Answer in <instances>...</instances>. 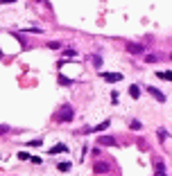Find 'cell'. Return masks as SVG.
Returning a JSON list of instances; mask_svg holds the SVG:
<instances>
[{
  "instance_id": "6da1fadb",
  "label": "cell",
  "mask_w": 172,
  "mask_h": 176,
  "mask_svg": "<svg viewBox=\"0 0 172 176\" xmlns=\"http://www.w3.org/2000/svg\"><path fill=\"white\" fill-rule=\"evenodd\" d=\"M73 117H75V111H73V106H70V104H64L59 111H57L54 120L64 124V122H73Z\"/></svg>"
},
{
  "instance_id": "7a4b0ae2",
  "label": "cell",
  "mask_w": 172,
  "mask_h": 176,
  "mask_svg": "<svg viewBox=\"0 0 172 176\" xmlns=\"http://www.w3.org/2000/svg\"><path fill=\"white\" fill-rule=\"evenodd\" d=\"M145 93H150L156 102H165V95H163L159 88H154V86H145Z\"/></svg>"
},
{
  "instance_id": "3957f363",
  "label": "cell",
  "mask_w": 172,
  "mask_h": 176,
  "mask_svg": "<svg viewBox=\"0 0 172 176\" xmlns=\"http://www.w3.org/2000/svg\"><path fill=\"white\" fill-rule=\"evenodd\" d=\"M102 79L109 81V84H118L120 79H122V75H120V72H102Z\"/></svg>"
},
{
  "instance_id": "277c9868",
  "label": "cell",
  "mask_w": 172,
  "mask_h": 176,
  "mask_svg": "<svg viewBox=\"0 0 172 176\" xmlns=\"http://www.w3.org/2000/svg\"><path fill=\"white\" fill-rule=\"evenodd\" d=\"M127 52L129 54H143L145 52V45L143 43H127Z\"/></svg>"
},
{
  "instance_id": "5b68a950",
  "label": "cell",
  "mask_w": 172,
  "mask_h": 176,
  "mask_svg": "<svg viewBox=\"0 0 172 176\" xmlns=\"http://www.w3.org/2000/svg\"><path fill=\"white\" fill-rule=\"evenodd\" d=\"M93 169H95V174H107L111 167H109V163H102V160H100V163H95Z\"/></svg>"
},
{
  "instance_id": "8992f818",
  "label": "cell",
  "mask_w": 172,
  "mask_h": 176,
  "mask_svg": "<svg viewBox=\"0 0 172 176\" xmlns=\"http://www.w3.org/2000/svg\"><path fill=\"white\" fill-rule=\"evenodd\" d=\"M64 151H68V147L64 142H59V145H52V149H50V154H64Z\"/></svg>"
},
{
  "instance_id": "52a82bcc",
  "label": "cell",
  "mask_w": 172,
  "mask_h": 176,
  "mask_svg": "<svg viewBox=\"0 0 172 176\" xmlns=\"http://www.w3.org/2000/svg\"><path fill=\"white\" fill-rule=\"evenodd\" d=\"M154 174H159V176H165V165L161 160H156L154 163Z\"/></svg>"
},
{
  "instance_id": "ba28073f",
  "label": "cell",
  "mask_w": 172,
  "mask_h": 176,
  "mask_svg": "<svg viewBox=\"0 0 172 176\" xmlns=\"http://www.w3.org/2000/svg\"><path fill=\"white\" fill-rule=\"evenodd\" d=\"M129 95H131L134 99H138V97H140V86H136V84H131V86H129Z\"/></svg>"
},
{
  "instance_id": "9c48e42d",
  "label": "cell",
  "mask_w": 172,
  "mask_h": 176,
  "mask_svg": "<svg viewBox=\"0 0 172 176\" xmlns=\"http://www.w3.org/2000/svg\"><path fill=\"white\" fill-rule=\"evenodd\" d=\"M97 142H100V145H109V147H111V145H116V140H113L111 135H100V140H97Z\"/></svg>"
},
{
  "instance_id": "30bf717a",
  "label": "cell",
  "mask_w": 172,
  "mask_h": 176,
  "mask_svg": "<svg viewBox=\"0 0 172 176\" xmlns=\"http://www.w3.org/2000/svg\"><path fill=\"white\" fill-rule=\"evenodd\" d=\"M104 129H109V120H107V122H100V124H97V127H93V129H91V133H97V131H104Z\"/></svg>"
},
{
  "instance_id": "8fae6325",
  "label": "cell",
  "mask_w": 172,
  "mask_h": 176,
  "mask_svg": "<svg viewBox=\"0 0 172 176\" xmlns=\"http://www.w3.org/2000/svg\"><path fill=\"white\" fill-rule=\"evenodd\" d=\"M156 77H159V79H165V81H172V72H170V70H165V72H159Z\"/></svg>"
},
{
  "instance_id": "7c38bea8",
  "label": "cell",
  "mask_w": 172,
  "mask_h": 176,
  "mask_svg": "<svg viewBox=\"0 0 172 176\" xmlns=\"http://www.w3.org/2000/svg\"><path fill=\"white\" fill-rule=\"evenodd\" d=\"M159 61V54H147L145 56V63H156Z\"/></svg>"
},
{
  "instance_id": "4fadbf2b",
  "label": "cell",
  "mask_w": 172,
  "mask_h": 176,
  "mask_svg": "<svg viewBox=\"0 0 172 176\" xmlns=\"http://www.w3.org/2000/svg\"><path fill=\"white\" fill-rule=\"evenodd\" d=\"M57 169H59V172H68V169H70V163H59Z\"/></svg>"
},
{
  "instance_id": "5bb4252c",
  "label": "cell",
  "mask_w": 172,
  "mask_h": 176,
  "mask_svg": "<svg viewBox=\"0 0 172 176\" xmlns=\"http://www.w3.org/2000/svg\"><path fill=\"white\" fill-rule=\"evenodd\" d=\"M131 129H134V131H140V129H143V124H140L138 120H131Z\"/></svg>"
},
{
  "instance_id": "9a60e30c",
  "label": "cell",
  "mask_w": 172,
  "mask_h": 176,
  "mask_svg": "<svg viewBox=\"0 0 172 176\" xmlns=\"http://www.w3.org/2000/svg\"><path fill=\"white\" fill-rule=\"evenodd\" d=\"M159 140H168V131H165V129H159Z\"/></svg>"
},
{
  "instance_id": "2e32d148",
  "label": "cell",
  "mask_w": 172,
  "mask_h": 176,
  "mask_svg": "<svg viewBox=\"0 0 172 176\" xmlns=\"http://www.w3.org/2000/svg\"><path fill=\"white\" fill-rule=\"evenodd\" d=\"M91 61H93V66H95V68H100V66H102V59H100V56H91Z\"/></svg>"
},
{
  "instance_id": "e0dca14e",
  "label": "cell",
  "mask_w": 172,
  "mask_h": 176,
  "mask_svg": "<svg viewBox=\"0 0 172 176\" xmlns=\"http://www.w3.org/2000/svg\"><path fill=\"white\" fill-rule=\"evenodd\" d=\"M48 48H50V50H59V48H61V43H59V41H54V43H48Z\"/></svg>"
},
{
  "instance_id": "ac0fdd59",
  "label": "cell",
  "mask_w": 172,
  "mask_h": 176,
  "mask_svg": "<svg viewBox=\"0 0 172 176\" xmlns=\"http://www.w3.org/2000/svg\"><path fill=\"white\" fill-rule=\"evenodd\" d=\"M64 54H66V56H75L77 52H75V50H73V48H66V52H64Z\"/></svg>"
},
{
  "instance_id": "d6986e66",
  "label": "cell",
  "mask_w": 172,
  "mask_h": 176,
  "mask_svg": "<svg viewBox=\"0 0 172 176\" xmlns=\"http://www.w3.org/2000/svg\"><path fill=\"white\" fill-rule=\"evenodd\" d=\"M9 2H16V0H0V5H9Z\"/></svg>"
},
{
  "instance_id": "ffe728a7",
  "label": "cell",
  "mask_w": 172,
  "mask_h": 176,
  "mask_svg": "<svg viewBox=\"0 0 172 176\" xmlns=\"http://www.w3.org/2000/svg\"><path fill=\"white\" fill-rule=\"evenodd\" d=\"M170 59H172V54H170Z\"/></svg>"
},
{
  "instance_id": "44dd1931",
  "label": "cell",
  "mask_w": 172,
  "mask_h": 176,
  "mask_svg": "<svg viewBox=\"0 0 172 176\" xmlns=\"http://www.w3.org/2000/svg\"><path fill=\"white\" fill-rule=\"evenodd\" d=\"M154 176H159V174H154Z\"/></svg>"
}]
</instances>
